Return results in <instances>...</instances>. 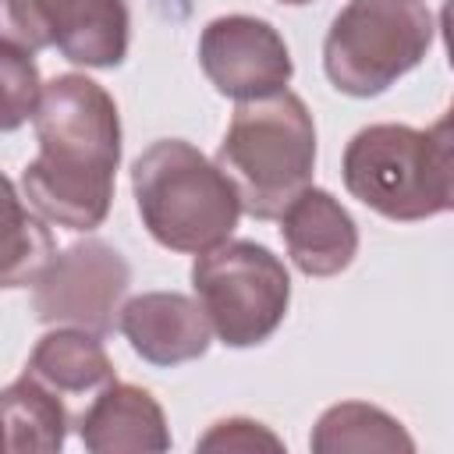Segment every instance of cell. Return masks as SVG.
<instances>
[{"label":"cell","mask_w":454,"mask_h":454,"mask_svg":"<svg viewBox=\"0 0 454 454\" xmlns=\"http://www.w3.org/2000/svg\"><path fill=\"white\" fill-rule=\"evenodd\" d=\"M131 266L106 241H78L50 259L32 284V312L50 326H78L92 333L114 330V312L128 294Z\"/></svg>","instance_id":"52a82bcc"},{"label":"cell","mask_w":454,"mask_h":454,"mask_svg":"<svg viewBox=\"0 0 454 454\" xmlns=\"http://www.w3.org/2000/svg\"><path fill=\"white\" fill-rule=\"evenodd\" d=\"M32 124L39 153L21 170V199L57 227H99L110 213L121 163L114 96L85 74H57L46 82Z\"/></svg>","instance_id":"6da1fadb"},{"label":"cell","mask_w":454,"mask_h":454,"mask_svg":"<svg viewBox=\"0 0 454 454\" xmlns=\"http://www.w3.org/2000/svg\"><path fill=\"white\" fill-rule=\"evenodd\" d=\"M344 188L387 220H426L443 213L426 131L411 124H369L344 149Z\"/></svg>","instance_id":"8992f818"},{"label":"cell","mask_w":454,"mask_h":454,"mask_svg":"<svg viewBox=\"0 0 454 454\" xmlns=\"http://www.w3.org/2000/svg\"><path fill=\"white\" fill-rule=\"evenodd\" d=\"M78 436L92 454H160L170 447V429L160 401L135 383L103 387L78 419Z\"/></svg>","instance_id":"7c38bea8"},{"label":"cell","mask_w":454,"mask_h":454,"mask_svg":"<svg viewBox=\"0 0 454 454\" xmlns=\"http://www.w3.org/2000/svg\"><path fill=\"white\" fill-rule=\"evenodd\" d=\"M316 454H348V450H415L408 429L383 408L365 401H340L330 404L309 436Z\"/></svg>","instance_id":"9a60e30c"},{"label":"cell","mask_w":454,"mask_h":454,"mask_svg":"<svg viewBox=\"0 0 454 454\" xmlns=\"http://www.w3.org/2000/svg\"><path fill=\"white\" fill-rule=\"evenodd\" d=\"M0 74H4V131H14L28 117H35L46 85L39 82L32 50H25L7 35L0 43Z\"/></svg>","instance_id":"e0dca14e"},{"label":"cell","mask_w":454,"mask_h":454,"mask_svg":"<svg viewBox=\"0 0 454 454\" xmlns=\"http://www.w3.org/2000/svg\"><path fill=\"white\" fill-rule=\"evenodd\" d=\"M280 4H291V7H301V4H312V0H280Z\"/></svg>","instance_id":"44dd1931"},{"label":"cell","mask_w":454,"mask_h":454,"mask_svg":"<svg viewBox=\"0 0 454 454\" xmlns=\"http://www.w3.org/2000/svg\"><path fill=\"white\" fill-rule=\"evenodd\" d=\"M117 330L149 365H181L202 358L213 344V323L199 298L177 291H145L121 305Z\"/></svg>","instance_id":"30bf717a"},{"label":"cell","mask_w":454,"mask_h":454,"mask_svg":"<svg viewBox=\"0 0 454 454\" xmlns=\"http://www.w3.org/2000/svg\"><path fill=\"white\" fill-rule=\"evenodd\" d=\"M280 238L305 277H337L358 255V227L351 213L326 188L312 184L280 213Z\"/></svg>","instance_id":"8fae6325"},{"label":"cell","mask_w":454,"mask_h":454,"mask_svg":"<svg viewBox=\"0 0 454 454\" xmlns=\"http://www.w3.org/2000/svg\"><path fill=\"white\" fill-rule=\"evenodd\" d=\"M0 404L11 454H57L64 447L71 411L53 387L35 380L32 372H21L4 387Z\"/></svg>","instance_id":"5bb4252c"},{"label":"cell","mask_w":454,"mask_h":454,"mask_svg":"<svg viewBox=\"0 0 454 454\" xmlns=\"http://www.w3.org/2000/svg\"><path fill=\"white\" fill-rule=\"evenodd\" d=\"M440 32H443L447 60H450V67H454V0H443V7H440Z\"/></svg>","instance_id":"ffe728a7"},{"label":"cell","mask_w":454,"mask_h":454,"mask_svg":"<svg viewBox=\"0 0 454 454\" xmlns=\"http://www.w3.org/2000/svg\"><path fill=\"white\" fill-rule=\"evenodd\" d=\"M199 67L220 96L238 103L273 96L294 74L284 35L252 14L213 18L199 35Z\"/></svg>","instance_id":"9c48e42d"},{"label":"cell","mask_w":454,"mask_h":454,"mask_svg":"<svg viewBox=\"0 0 454 454\" xmlns=\"http://www.w3.org/2000/svg\"><path fill=\"white\" fill-rule=\"evenodd\" d=\"M4 213H7V227H4V262H0V284L4 287H32L35 277L50 266V259L57 255L53 248V234H50V220H43L21 195L18 184L7 181L4 184Z\"/></svg>","instance_id":"2e32d148"},{"label":"cell","mask_w":454,"mask_h":454,"mask_svg":"<svg viewBox=\"0 0 454 454\" xmlns=\"http://www.w3.org/2000/svg\"><path fill=\"white\" fill-rule=\"evenodd\" d=\"M25 372H32L46 387H53L64 401L85 397V394L96 397L103 387L114 383V362H110L99 333L78 330V326H57V330L43 333L28 355Z\"/></svg>","instance_id":"4fadbf2b"},{"label":"cell","mask_w":454,"mask_h":454,"mask_svg":"<svg viewBox=\"0 0 454 454\" xmlns=\"http://www.w3.org/2000/svg\"><path fill=\"white\" fill-rule=\"evenodd\" d=\"M429 43L426 0H348L323 39V71L337 92L369 99L419 67Z\"/></svg>","instance_id":"277c9868"},{"label":"cell","mask_w":454,"mask_h":454,"mask_svg":"<svg viewBox=\"0 0 454 454\" xmlns=\"http://www.w3.org/2000/svg\"><path fill=\"white\" fill-rule=\"evenodd\" d=\"M426 145H429V163H433V181L440 195V209H454V103L447 114H440L426 128Z\"/></svg>","instance_id":"d6986e66"},{"label":"cell","mask_w":454,"mask_h":454,"mask_svg":"<svg viewBox=\"0 0 454 454\" xmlns=\"http://www.w3.org/2000/svg\"><path fill=\"white\" fill-rule=\"evenodd\" d=\"M131 192L145 231L170 252L202 255L231 241L245 213L234 181L184 138H160L131 163Z\"/></svg>","instance_id":"7a4b0ae2"},{"label":"cell","mask_w":454,"mask_h":454,"mask_svg":"<svg viewBox=\"0 0 454 454\" xmlns=\"http://www.w3.org/2000/svg\"><path fill=\"white\" fill-rule=\"evenodd\" d=\"M216 163L234 181L248 216L280 220L316 170V124L305 99L280 89L238 103L216 149Z\"/></svg>","instance_id":"3957f363"},{"label":"cell","mask_w":454,"mask_h":454,"mask_svg":"<svg viewBox=\"0 0 454 454\" xmlns=\"http://www.w3.org/2000/svg\"><path fill=\"white\" fill-rule=\"evenodd\" d=\"M199 450H284V440L255 419H220L199 436Z\"/></svg>","instance_id":"ac0fdd59"},{"label":"cell","mask_w":454,"mask_h":454,"mask_svg":"<svg viewBox=\"0 0 454 454\" xmlns=\"http://www.w3.org/2000/svg\"><path fill=\"white\" fill-rule=\"evenodd\" d=\"M192 287L213 333L227 348H255L284 323L291 305L287 266L255 241H223L192 262Z\"/></svg>","instance_id":"5b68a950"},{"label":"cell","mask_w":454,"mask_h":454,"mask_svg":"<svg viewBox=\"0 0 454 454\" xmlns=\"http://www.w3.org/2000/svg\"><path fill=\"white\" fill-rule=\"evenodd\" d=\"M4 35L32 53L57 46L85 67H117L128 57L131 14L124 0H4Z\"/></svg>","instance_id":"ba28073f"}]
</instances>
